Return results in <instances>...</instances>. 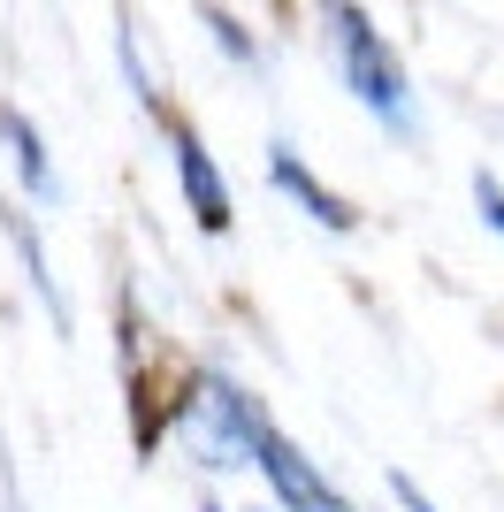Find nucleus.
Listing matches in <instances>:
<instances>
[{
	"instance_id": "f257e3e1",
	"label": "nucleus",
	"mask_w": 504,
	"mask_h": 512,
	"mask_svg": "<svg viewBox=\"0 0 504 512\" xmlns=\"http://www.w3.org/2000/svg\"><path fill=\"white\" fill-rule=\"evenodd\" d=\"M314 23H321L329 69H336V85L352 92V107L382 130V138L413 146V138H420V92H413L405 54L375 23V8H367V0H314Z\"/></svg>"
},
{
	"instance_id": "f03ea898",
	"label": "nucleus",
	"mask_w": 504,
	"mask_h": 512,
	"mask_svg": "<svg viewBox=\"0 0 504 512\" xmlns=\"http://www.w3.org/2000/svg\"><path fill=\"white\" fill-rule=\"evenodd\" d=\"M161 138H168V169H176V192H184L199 237H230L237 230V199H230V176H222V161H214L207 130L191 123L184 107H168V115H161Z\"/></svg>"
},
{
	"instance_id": "7ed1b4c3",
	"label": "nucleus",
	"mask_w": 504,
	"mask_h": 512,
	"mask_svg": "<svg viewBox=\"0 0 504 512\" xmlns=\"http://www.w3.org/2000/svg\"><path fill=\"white\" fill-rule=\"evenodd\" d=\"M252 474H260V490H268L275 512H359L352 497H344L329 474L306 459V444L275 428V413L252 428Z\"/></svg>"
},
{
	"instance_id": "20e7f679",
	"label": "nucleus",
	"mask_w": 504,
	"mask_h": 512,
	"mask_svg": "<svg viewBox=\"0 0 504 512\" xmlns=\"http://www.w3.org/2000/svg\"><path fill=\"white\" fill-rule=\"evenodd\" d=\"M268 192H275V199H291V207L306 214L314 230H329V237H352V230H359V207L336 192L321 169H306V153L283 146V138L268 146Z\"/></svg>"
},
{
	"instance_id": "39448f33",
	"label": "nucleus",
	"mask_w": 504,
	"mask_h": 512,
	"mask_svg": "<svg viewBox=\"0 0 504 512\" xmlns=\"http://www.w3.org/2000/svg\"><path fill=\"white\" fill-rule=\"evenodd\" d=\"M0 237H8V253H16L23 268V291L46 306V321L69 337V299H62V283H54V260H46V230H39V214H31V199H0Z\"/></svg>"
},
{
	"instance_id": "423d86ee",
	"label": "nucleus",
	"mask_w": 504,
	"mask_h": 512,
	"mask_svg": "<svg viewBox=\"0 0 504 512\" xmlns=\"http://www.w3.org/2000/svg\"><path fill=\"white\" fill-rule=\"evenodd\" d=\"M0 153H8V176H16V192L31 207H62V169H54V146H46V130L23 115L16 100L0 107Z\"/></svg>"
},
{
	"instance_id": "0eeeda50",
	"label": "nucleus",
	"mask_w": 504,
	"mask_h": 512,
	"mask_svg": "<svg viewBox=\"0 0 504 512\" xmlns=\"http://www.w3.org/2000/svg\"><path fill=\"white\" fill-rule=\"evenodd\" d=\"M191 16H199V31L214 39V54H222L230 69H245V77H260V69H268V46H260V31H252L237 8H222V0H199Z\"/></svg>"
},
{
	"instance_id": "6e6552de",
	"label": "nucleus",
	"mask_w": 504,
	"mask_h": 512,
	"mask_svg": "<svg viewBox=\"0 0 504 512\" xmlns=\"http://www.w3.org/2000/svg\"><path fill=\"white\" fill-rule=\"evenodd\" d=\"M115 69H123V85H130V100L153 115V130H161V115H168V92H161V77H153V62H146V39H138V23H115Z\"/></svg>"
},
{
	"instance_id": "1a4fd4ad",
	"label": "nucleus",
	"mask_w": 504,
	"mask_h": 512,
	"mask_svg": "<svg viewBox=\"0 0 504 512\" xmlns=\"http://www.w3.org/2000/svg\"><path fill=\"white\" fill-rule=\"evenodd\" d=\"M466 192H474V214H482V230H497L504 237V184L489 169H474V184H466Z\"/></svg>"
},
{
	"instance_id": "9d476101",
	"label": "nucleus",
	"mask_w": 504,
	"mask_h": 512,
	"mask_svg": "<svg viewBox=\"0 0 504 512\" xmlns=\"http://www.w3.org/2000/svg\"><path fill=\"white\" fill-rule=\"evenodd\" d=\"M390 512H443V505H436L428 490H420L413 474H390Z\"/></svg>"
},
{
	"instance_id": "9b49d317",
	"label": "nucleus",
	"mask_w": 504,
	"mask_h": 512,
	"mask_svg": "<svg viewBox=\"0 0 504 512\" xmlns=\"http://www.w3.org/2000/svg\"><path fill=\"white\" fill-rule=\"evenodd\" d=\"M0 497H8V512H23V497H16V482H8V474H0Z\"/></svg>"
},
{
	"instance_id": "f8f14e48",
	"label": "nucleus",
	"mask_w": 504,
	"mask_h": 512,
	"mask_svg": "<svg viewBox=\"0 0 504 512\" xmlns=\"http://www.w3.org/2000/svg\"><path fill=\"white\" fill-rule=\"evenodd\" d=\"M191 512H230V505H222V497H199V505H191Z\"/></svg>"
},
{
	"instance_id": "ddd939ff",
	"label": "nucleus",
	"mask_w": 504,
	"mask_h": 512,
	"mask_svg": "<svg viewBox=\"0 0 504 512\" xmlns=\"http://www.w3.org/2000/svg\"><path fill=\"white\" fill-rule=\"evenodd\" d=\"M245 512H275V505H245Z\"/></svg>"
}]
</instances>
